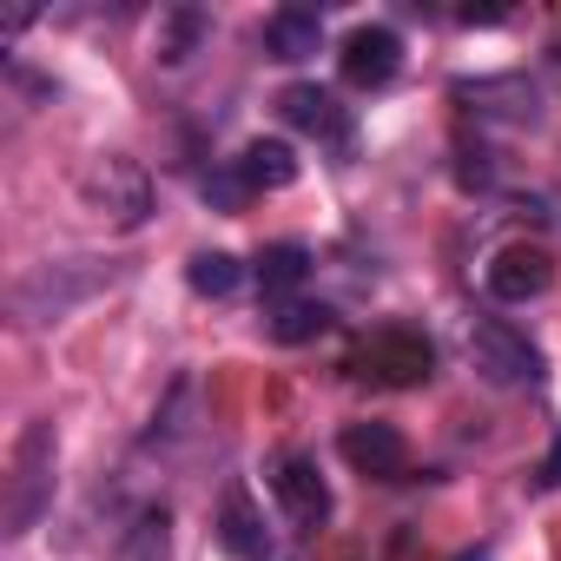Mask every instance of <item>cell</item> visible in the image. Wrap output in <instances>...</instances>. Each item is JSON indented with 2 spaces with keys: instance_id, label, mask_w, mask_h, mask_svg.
Wrapping results in <instances>:
<instances>
[{
  "instance_id": "1",
  "label": "cell",
  "mask_w": 561,
  "mask_h": 561,
  "mask_svg": "<svg viewBox=\"0 0 561 561\" xmlns=\"http://www.w3.org/2000/svg\"><path fill=\"white\" fill-rule=\"evenodd\" d=\"M344 370L357 383H377V390H416V383L436 377V344L416 324H377V331L357 337Z\"/></svg>"
},
{
  "instance_id": "2",
  "label": "cell",
  "mask_w": 561,
  "mask_h": 561,
  "mask_svg": "<svg viewBox=\"0 0 561 561\" xmlns=\"http://www.w3.org/2000/svg\"><path fill=\"white\" fill-rule=\"evenodd\" d=\"M47 508H54V423H27L14 443V462H8L0 522H8V535H27Z\"/></svg>"
},
{
  "instance_id": "3",
  "label": "cell",
  "mask_w": 561,
  "mask_h": 561,
  "mask_svg": "<svg viewBox=\"0 0 561 561\" xmlns=\"http://www.w3.org/2000/svg\"><path fill=\"white\" fill-rule=\"evenodd\" d=\"M80 198H87V211H93L100 225H113V231H139V225L152 218V179H146V165H133L126 152L93 159L87 179H80Z\"/></svg>"
},
{
  "instance_id": "4",
  "label": "cell",
  "mask_w": 561,
  "mask_h": 561,
  "mask_svg": "<svg viewBox=\"0 0 561 561\" xmlns=\"http://www.w3.org/2000/svg\"><path fill=\"white\" fill-rule=\"evenodd\" d=\"M106 285V271H87V257H73V264H41V271H27L21 285H14V318L21 324H54V318H67L80 298H93Z\"/></svg>"
},
{
  "instance_id": "5",
  "label": "cell",
  "mask_w": 561,
  "mask_h": 561,
  "mask_svg": "<svg viewBox=\"0 0 561 561\" xmlns=\"http://www.w3.org/2000/svg\"><path fill=\"white\" fill-rule=\"evenodd\" d=\"M469 364H476V377L495 383V390H528V383L548 377V370H541V351H535L515 324H502V318H482V324L469 331Z\"/></svg>"
},
{
  "instance_id": "6",
  "label": "cell",
  "mask_w": 561,
  "mask_h": 561,
  "mask_svg": "<svg viewBox=\"0 0 561 561\" xmlns=\"http://www.w3.org/2000/svg\"><path fill=\"white\" fill-rule=\"evenodd\" d=\"M271 495H277V508H285V522L291 528H305V535H318V528H331V482H324V469H318V456H277L271 462Z\"/></svg>"
},
{
  "instance_id": "7",
  "label": "cell",
  "mask_w": 561,
  "mask_h": 561,
  "mask_svg": "<svg viewBox=\"0 0 561 561\" xmlns=\"http://www.w3.org/2000/svg\"><path fill=\"white\" fill-rule=\"evenodd\" d=\"M277 113H285L305 139L331 146V152H351V146H357V119H351V106H344L331 87H318V80L285 87V93H277Z\"/></svg>"
},
{
  "instance_id": "8",
  "label": "cell",
  "mask_w": 561,
  "mask_h": 561,
  "mask_svg": "<svg viewBox=\"0 0 561 561\" xmlns=\"http://www.w3.org/2000/svg\"><path fill=\"white\" fill-rule=\"evenodd\" d=\"M337 449H344V462H351L357 476H370V482H403V476H410V443H403L397 423H344Z\"/></svg>"
},
{
  "instance_id": "9",
  "label": "cell",
  "mask_w": 561,
  "mask_h": 561,
  "mask_svg": "<svg viewBox=\"0 0 561 561\" xmlns=\"http://www.w3.org/2000/svg\"><path fill=\"white\" fill-rule=\"evenodd\" d=\"M337 67H344V80H351L357 93H377V87H390V80L403 73V41H397V27H383V21L357 27V34L344 41Z\"/></svg>"
},
{
  "instance_id": "10",
  "label": "cell",
  "mask_w": 561,
  "mask_h": 561,
  "mask_svg": "<svg viewBox=\"0 0 561 561\" xmlns=\"http://www.w3.org/2000/svg\"><path fill=\"white\" fill-rule=\"evenodd\" d=\"M482 285H489V298H502V305H528V298H541V291L554 285V257H548L541 244H502V251L489 257V271H482Z\"/></svg>"
},
{
  "instance_id": "11",
  "label": "cell",
  "mask_w": 561,
  "mask_h": 561,
  "mask_svg": "<svg viewBox=\"0 0 561 561\" xmlns=\"http://www.w3.org/2000/svg\"><path fill=\"white\" fill-rule=\"evenodd\" d=\"M211 535H218V554H231V561H264V554H271V528H264V515H257V502H251L244 489H231V495L218 502Z\"/></svg>"
},
{
  "instance_id": "12",
  "label": "cell",
  "mask_w": 561,
  "mask_h": 561,
  "mask_svg": "<svg viewBox=\"0 0 561 561\" xmlns=\"http://www.w3.org/2000/svg\"><path fill=\"white\" fill-rule=\"evenodd\" d=\"M318 47H324V21H318L311 8H277V14L264 21V54H271V60L298 67V60H311Z\"/></svg>"
},
{
  "instance_id": "13",
  "label": "cell",
  "mask_w": 561,
  "mask_h": 561,
  "mask_svg": "<svg viewBox=\"0 0 561 561\" xmlns=\"http://www.w3.org/2000/svg\"><path fill=\"white\" fill-rule=\"evenodd\" d=\"M251 271H257V291L285 305V298L305 285V277H311V251H305V244H264Z\"/></svg>"
},
{
  "instance_id": "14",
  "label": "cell",
  "mask_w": 561,
  "mask_h": 561,
  "mask_svg": "<svg viewBox=\"0 0 561 561\" xmlns=\"http://www.w3.org/2000/svg\"><path fill=\"white\" fill-rule=\"evenodd\" d=\"M238 172H244L251 192H285V185L298 179V159H291L285 139H251V146L238 152Z\"/></svg>"
},
{
  "instance_id": "15",
  "label": "cell",
  "mask_w": 561,
  "mask_h": 561,
  "mask_svg": "<svg viewBox=\"0 0 561 561\" xmlns=\"http://www.w3.org/2000/svg\"><path fill=\"white\" fill-rule=\"evenodd\" d=\"M331 324H337V311L331 305H311V298H285V305H271V318H264L271 344H311Z\"/></svg>"
},
{
  "instance_id": "16",
  "label": "cell",
  "mask_w": 561,
  "mask_h": 561,
  "mask_svg": "<svg viewBox=\"0 0 561 561\" xmlns=\"http://www.w3.org/2000/svg\"><path fill=\"white\" fill-rule=\"evenodd\" d=\"M205 34H211V14L205 8H172L159 21V67H185L205 47Z\"/></svg>"
},
{
  "instance_id": "17",
  "label": "cell",
  "mask_w": 561,
  "mask_h": 561,
  "mask_svg": "<svg viewBox=\"0 0 561 561\" xmlns=\"http://www.w3.org/2000/svg\"><path fill=\"white\" fill-rule=\"evenodd\" d=\"M192 403H198V383H192V377H172V390H165V403L152 410V430H146V449H165V443H179V436L192 430Z\"/></svg>"
},
{
  "instance_id": "18",
  "label": "cell",
  "mask_w": 561,
  "mask_h": 561,
  "mask_svg": "<svg viewBox=\"0 0 561 561\" xmlns=\"http://www.w3.org/2000/svg\"><path fill=\"white\" fill-rule=\"evenodd\" d=\"M185 285H192L198 298H231V291L244 285V264H238L231 251H198V257L185 264Z\"/></svg>"
},
{
  "instance_id": "19",
  "label": "cell",
  "mask_w": 561,
  "mask_h": 561,
  "mask_svg": "<svg viewBox=\"0 0 561 561\" xmlns=\"http://www.w3.org/2000/svg\"><path fill=\"white\" fill-rule=\"evenodd\" d=\"M165 528H172V515L152 502V508H139L133 515V528L119 535V561H165Z\"/></svg>"
},
{
  "instance_id": "20",
  "label": "cell",
  "mask_w": 561,
  "mask_h": 561,
  "mask_svg": "<svg viewBox=\"0 0 561 561\" xmlns=\"http://www.w3.org/2000/svg\"><path fill=\"white\" fill-rule=\"evenodd\" d=\"M198 192H205V205H211V211H238V205L251 198V185H244V172H238V159H225V165H211V172L198 179Z\"/></svg>"
},
{
  "instance_id": "21",
  "label": "cell",
  "mask_w": 561,
  "mask_h": 561,
  "mask_svg": "<svg viewBox=\"0 0 561 561\" xmlns=\"http://www.w3.org/2000/svg\"><path fill=\"white\" fill-rule=\"evenodd\" d=\"M535 489H561V436L548 443V462L535 469Z\"/></svg>"
},
{
  "instance_id": "22",
  "label": "cell",
  "mask_w": 561,
  "mask_h": 561,
  "mask_svg": "<svg viewBox=\"0 0 561 561\" xmlns=\"http://www.w3.org/2000/svg\"><path fill=\"white\" fill-rule=\"evenodd\" d=\"M456 21H462V27H495V21H508V8H462Z\"/></svg>"
},
{
  "instance_id": "23",
  "label": "cell",
  "mask_w": 561,
  "mask_h": 561,
  "mask_svg": "<svg viewBox=\"0 0 561 561\" xmlns=\"http://www.w3.org/2000/svg\"><path fill=\"white\" fill-rule=\"evenodd\" d=\"M456 561H489V548H469V554H456Z\"/></svg>"
}]
</instances>
